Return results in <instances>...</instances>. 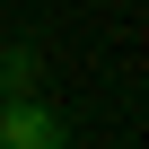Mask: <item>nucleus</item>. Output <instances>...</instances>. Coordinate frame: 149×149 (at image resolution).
Listing matches in <instances>:
<instances>
[{"label": "nucleus", "instance_id": "f03ea898", "mask_svg": "<svg viewBox=\"0 0 149 149\" xmlns=\"http://www.w3.org/2000/svg\"><path fill=\"white\" fill-rule=\"evenodd\" d=\"M35 88V53H0V97H26Z\"/></svg>", "mask_w": 149, "mask_h": 149}, {"label": "nucleus", "instance_id": "f257e3e1", "mask_svg": "<svg viewBox=\"0 0 149 149\" xmlns=\"http://www.w3.org/2000/svg\"><path fill=\"white\" fill-rule=\"evenodd\" d=\"M53 140H61V114H44L35 97L0 105V149H53Z\"/></svg>", "mask_w": 149, "mask_h": 149}]
</instances>
